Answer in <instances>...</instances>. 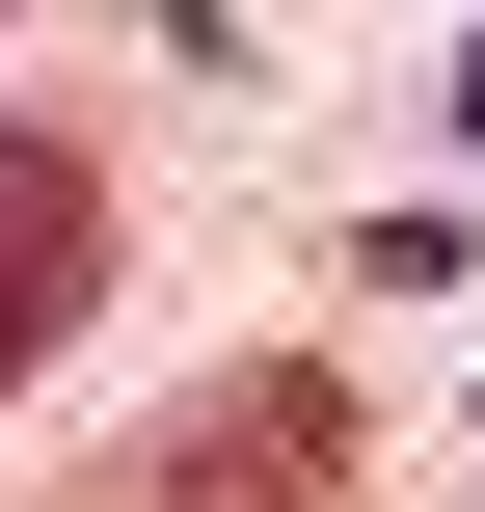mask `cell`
Masks as SVG:
<instances>
[{
    "label": "cell",
    "mask_w": 485,
    "mask_h": 512,
    "mask_svg": "<svg viewBox=\"0 0 485 512\" xmlns=\"http://www.w3.org/2000/svg\"><path fill=\"white\" fill-rule=\"evenodd\" d=\"M108 512H351V378H216V405H162Z\"/></svg>",
    "instance_id": "6da1fadb"
},
{
    "label": "cell",
    "mask_w": 485,
    "mask_h": 512,
    "mask_svg": "<svg viewBox=\"0 0 485 512\" xmlns=\"http://www.w3.org/2000/svg\"><path fill=\"white\" fill-rule=\"evenodd\" d=\"M81 297H108V189H81V135H0V378H27Z\"/></svg>",
    "instance_id": "7a4b0ae2"
}]
</instances>
